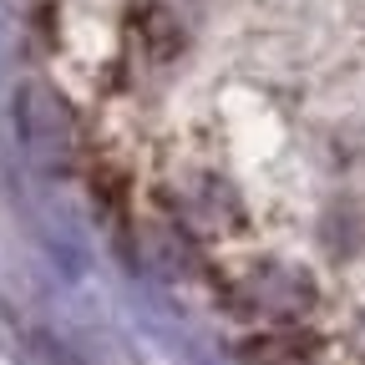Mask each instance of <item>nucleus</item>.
Masks as SVG:
<instances>
[{"instance_id": "f257e3e1", "label": "nucleus", "mask_w": 365, "mask_h": 365, "mask_svg": "<svg viewBox=\"0 0 365 365\" xmlns=\"http://www.w3.org/2000/svg\"><path fill=\"white\" fill-rule=\"evenodd\" d=\"M228 304L249 319H299L314 304V279L299 264H254L228 284Z\"/></svg>"}, {"instance_id": "f03ea898", "label": "nucleus", "mask_w": 365, "mask_h": 365, "mask_svg": "<svg viewBox=\"0 0 365 365\" xmlns=\"http://www.w3.org/2000/svg\"><path fill=\"white\" fill-rule=\"evenodd\" d=\"M16 127H21V143L41 168H66L71 163V112L46 81L21 86L16 97Z\"/></svg>"}, {"instance_id": "7ed1b4c3", "label": "nucleus", "mask_w": 365, "mask_h": 365, "mask_svg": "<svg viewBox=\"0 0 365 365\" xmlns=\"http://www.w3.org/2000/svg\"><path fill=\"white\" fill-rule=\"evenodd\" d=\"M244 365H319V340L309 330H274L244 345Z\"/></svg>"}, {"instance_id": "20e7f679", "label": "nucleus", "mask_w": 365, "mask_h": 365, "mask_svg": "<svg viewBox=\"0 0 365 365\" xmlns=\"http://www.w3.org/2000/svg\"><path fill=\"white\" fill-rule=\"evenodd\" d=\"M355 350L365 355V314H360V325H355Z\"/></svg>"}]
</instances>
